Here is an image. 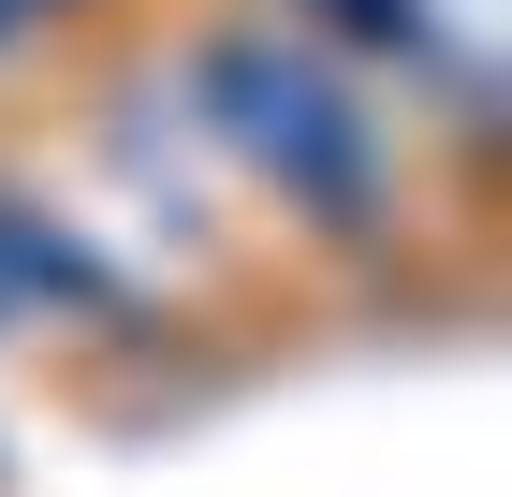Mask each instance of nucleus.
Masks as SVG:
<instances>
[{
	"instance_id": "1",
	"label": "nucleus",
	"mask_w": 512,
	"mask_h": 497,
	"mask_svg": "<svg viewBox=\"0 0 512 497\" xmlns=\"http://www.w3.org/2000/svg\"><path fill=\"white\" fill-rule=\"evenodd\" d=\"M205 103H220V132H235L293 205L381 220V147H366V117L337 103L322 59H293V44H264V30H249V44H205Z\"/></svg>"
},
{
	"instance_id": "2",
	"label": "nucleus",
	"mask_w": 512,
	"mask_h": 497,
	"mask_svg": "<svg viewBox=\"0 0 512 497\" xmlns=\"http://www.w3.org/2000/svg\"><path fill=\"white\" fill-rule=\"evenodd\" d=\"M0 30H15V0H0Z\"/></svg>"
}]
</instances>
